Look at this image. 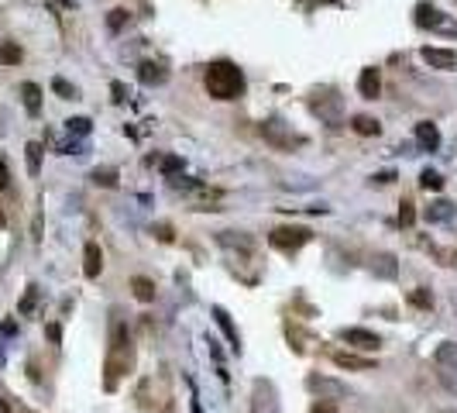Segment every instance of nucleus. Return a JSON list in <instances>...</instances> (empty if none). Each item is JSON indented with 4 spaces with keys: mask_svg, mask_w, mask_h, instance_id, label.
<instances>
[{
    "mask_svg": "<svg viewBox=\"0 0 457 413\" xmlns=\"http://www.w3.org/2000/svg\"><path fill=\"white\" fill-rule=\"evenodd\" d=\"M100 272H103V252H100L96 241H87V248H83V276L96 279Z\"/></svg>",
    "mask_w": 457,
    "mask_h": 413,
    "instance_id": "ddd939ff",
    "label": "nucleus"
},
{
    "mask_svg": "<svg viewBox=\"0 0 457 413\" xmlns=\"http://www.w3.org/2000/svg\"><path fill=\"white\" fill-rule=\"evenodd\" d=\"M310 110L323 124H330V128H341L344 124V100L337 97V90H316L313 100H310Z\"/></svg>",
    "mask_w": 457,
    "mask_h": 413,
    "instance_id": "20e7f679",
    "label": "nucleus"
},
{
    "mask_svg": "<svg viewBox=\"0 0 457 413\" xmlns=\"http://www.w3.org/2000/svg\"><path fill=\"white\" fill-rule=\"evenodd\" d=\"M38 304V286H28V293L21 297V304H17V313H31Z\"/></svg>",
    "mask_w": 457,
    "mask_h": 413,
    "instance_id": "72a5a7b5",
    "label": "nucleus"
},
{
    "mask_svg": "<svg viewBox=\"0 0 457 413\" xmlns=\"http://www.w3.org/2000/svg\"><path fill=\"white\" fill-rule=\"evenodd\" d=\"M420 186L430 193V190H444V176L440 173H433V169H423L420 173Z\"/></svg>",
    "mask_w": 457,
    "mask_h": 413,
    "instance_id": "c85d7f7f",
    "label": "nucleus"
},
{
    "mask_svg": "<svg viewBox=\"0 0 457 413\" xmlns=\"http://www.w3.org/2000/svg\"><path fill=\"white\" fill-rule=\"evenodd\" d=\"M399 224L402 227H413L416 224V206H413V200H402L399 204Z\"/></svg>",
    "mask_w": 457,
    "mask_h": 413,
    "instance_id": "473e14b6",
    "label": "nucleus"
},
{
    "mask_svg": "<svg viewBox=\"0 0 457 413\" xmlns=\"http://www.w3.org/2000/svg\"><path fill=\"white\" fill-rule=\"evenodd\" d=\"M440 413H457V410H440Z\"/></svg>",
    "mask_w": 457,
    "mask_h": 413,
    "instance_id": "c03bdc74",
    "label": "nucleus"
},
{
    "mask_svg": "<svg viewBox=\"0 0 457 413\" xmlns=\"http://www.w3.org/2000/svg\"><path fill=\"white\" fill-rule=\"evenodd\" d=\"M42 141H28L24 145V159H28V176H38L42 173Z\"/></svg>",
    "mask_w": 457,
    "mask_h": 413,
    "instance_id": "412c9836",
    "label": "nucleus"
},
{
    "mask_svg": "<svg viewBox=\"0 0 457 413\" xmlns=\"http://www.w3.org/2000/svg\"><path fill=\"white\" fill-rule=\"evenodd\" d=\"M358 94H361L365 100H375V97L382 94V73H378L375 66L361 69V76H358Z\"/></svg>",
    "mask_w": 457,
    "mask_h": 413,
    "instance_id": "9b49d317",
    "label": "nucleus"
},
{
    "mask_svg": "<svg viewBox=\"0 0 457 413\" xmlns=\"http://www.w3.org/2000/svg\"><path fill=\"white\" fill-rule=\"evenodd\" d=\"M45 334H48V341H52V344H59V341H62V327H59V324H48V327H45Z\"/></svg>",
    "mask_w": 457,
    "mask_h": 413,
    "instance_id": "4c0bfd02",
    "label": "nucleus"
},
{
    "mask_svg": "<svg viewBox=\"0 0 457 413\" xmlns=\"http://www.w3.org/2000/svg\"><path fill=\"white\" fill-rule=\"evenodd\" d=\"M310 238H313L310 227H292V224H285V227H275L272 234H269V245L278 248V252H299Z\"/></svg>",
    "mask_w": 457,
    "mask_h": 413,
    "instance_id": "39448f33",
    "label": "nucleus"
},
{
    "mask_svg": "<svg viewBox=\"0 0 457 413\" xmlns=\"http://www.w3.org/2000/svg\"><path fill=\"white\" fill-rule=\"evenodd\" d=\"M155 234H159V241H172V227H169V224H159Z\"/></svg>",
    "mask_w": 457,
    "mask_h": 413,
    "instance_id": "ea45409f",
    "label": "nucleus"
},
{
    "mask_svg": "<svg viewBox=\"0 0 457 413\" xmlns=\"http://www.w3.org/2000/svg\"><path fill=\"white\" fill-rule=\"evenodd\" d=\"M159 169H162V176L172 179V176L183 173V159H179V155H162V159H159Z\"/></svg>",
    "mask_w": 457,
    "mask_h": 413,
    "instance_id": "cd10ccee",
    "label": "nucleus"
},
{
    "mask_svg": "<svg viewBox=\"0 0 457 413\" xmlns=\"http://www.w3.org/2000/svg\"><path fill=\"white\" fill-rule=\"evenodd\" d=\"M0 413H14V407H10V403H7L3 396H0Z\"/></svg>",
    "mask_w": 457,
    "mask_h": 413,
    "instance_id": "79ce46f5",
    "label": "nucleus"
},
{
    "mask_svg": "<svg viewBox=\"0 0 457 413\" xmlns=\"http://www.w3.org/2000/svg\"><path fill=\"white\" fill-rule=\"evenodd\" d=\"M66 131L83 138V134H90V131H93V121H90V117H69V121H66Z\"/></svg>",
    "mask_w": 457,
    "mask_h": 413,
    "instance_id": "c756f323",
    "label": "nucleus"
},
{
    "mask_svg": "<svg viewBox=\"0 0 457 413\" xmlns=\"http://www.w3.org/2000/svg\"><path fill=\"white\" fill-rule=\"evenodd\" d=\"M217 241H220L224 248H238V252H251V248H255V241H251L244 231H220Z\"/></svg>",
    "mask_w": 457,
    "mask_h": 413,
    "instance_id": "a211bd4d",
    "label": "nucleus"
},
{
    "mask_svg": "<svg viewBox=\"0 0 457 413\" xmlns=\"http://www.w3.org/2000/svg\"><path fill=\"white\" fill-rule=\"evenodd\" d=\"M10 186V169H7V162L0 159V190H7Z\"/></svg>",
    "mask_w": 457,
    "mask_h": 413,
    "instance_id": "58836bf2",
    "label": "nucleus"
},
{
    "mask_svg": "<svg viewBox=\"0 0 457 413\" xmlns=\"http://www.w3.org/2000/svg\"><path fill=\"white\" fill-rule=\"evenodd\" d=\"M416 24L420 28H433V31H444V35H454L457 38V21H447L444 17V10L440 7H433V3H416Z\"/></svg>",
    "mask_w": 457,
    "mask_h": 413,
    "instance_id": "423d86ee",
    "label": "nucleus"
},
{
    "mask_svg": "<svg viewBox=\"0 0 457 413\" xmlns=\"http://www.w3.org/2000/svg\"><path fill=\"white\" fill-rule=\"evenodd\" d=\"M131 21V14H127V7H114V10H107V28L117 35V31H124V24Z\"/></svg>",
    "mask_w": 457,
    "mask_h": 413,
    "instance_id": "a878e982",
    "label": "nucleus"
},
{
    "mask_svg": "<svg viewBox=\"0 0 457 413\" xmlns=\"http://www.w3.org/2000/svg\"><path fill=\"white\" fill-rule=\"evenodd\" d=\"M262 138L272 145V148H278V152H292V148H299L306 138L303 134H296L282 117H269V121H262Z\"/></svg>",
    "mask_w": 457,
    "mask_h": 413,
    "instance_id": "7ed1b4c3",
    "label": "nucleus"
},
{
    "mask_svg": "<svg viewBox=\"0 0 457 413\" xmlns=\"http://www.w3.org/2000/svg\"><path fill=\"white\" fill-rule=\"evenodd\" d=\"M213 320L220 324V331L227 334V341H231V348L234 351H241V334H238V327H234V320H231V313L224 307H213Z\"/></svg>",
    "mask_w": 457,
    "mask_h": 413,
    "instance_id": "f3484780",
    "label": "nucleus"
},
{
    "mask_svg": "<svg viewBox=\"0 0 457 413\" xmlns=\"http://www.w3.org/2000/svg\"><path fill=\"white\" fill-rule=\"evenodd\" d=\"M21 97H24V110L35 117V114H42V90H38V83H24L21 87Z\"/></svg>",
    "mask_w": 457,
    "mask_h": 413,
    "instance_id": "aec40b11",
    "label": "nucleus"
},
{
    "mask_svg": "<svg viewBox=\"0 0 457 413\" xmlns=\"http://www.w3.org/2000/svg\"><path fill=\"white\" fill-rule=\"evenodd\" d=\"M371 272H375V276H382V279H395L399 265H395V258H392V255H378V258L371 262Z\"/></svg>",
    "mask_w": 457,
    "mask_h": 413,
    "instance_id": "5701e85b",
    "label": "nucleus"
},
{
    "mask_svg": "<svg viewBox=\"0 0 457 413\" xmlns=\"http://www.w3.org/2000/svg\"><path fill=\"white\" fill-rule=\"evenodd\" d=\"M310 413H337V403H327V400H316Z\"/></svg>",
    "mask_w": 457,
    "mask_h": 413,
    "instance_id": "c9c22d12",
    "label": "nucleus"
},
{
    "mask_svg": "<svg viewBox=\"0 0 457 413\" xmlns=\"http://www.w3.org/2000/svg\"><path fill=\"white\" fill-rule=\"evenodd\" d=\"M392 179H395V173H392V169H385V173H375V176H371V183H378V186H385V183H392Z\"/></svg>",
    "mask_w": 457,
    "mask_h": 413,
    "instance_id": "e433bc0d",
    "label": "nucleus"
},
{
    "mask_svg": "<svg viewBox=\"0 0 457 413\" xmlns=\"http://www.w3.org/2000/svg\"><path fill=\"white\" fill-rule=\"evenodd\" d=\"M454 213H457V206L451 204V200H437V204L427 206V220H430V224H444V220H451Z\"/></svg>",
    "mask_w": 457,
    "mask_h": 413,
    "instance_id": "6ab92c4d",
    "label": "nucleus"
},
{
    "mask_svg": "<svg viewBox=\"0 0 457 413\" xmlns=\"http://www.w3.org/2000/svg\"><path fill=\"white\" fill-rule=\"evenodd\" d=\"M138 80H141L145 87H162V83L169 80V69H165L162 62H141V66H138Z\"/></svg>",
    "mask_w": 457,
    "mask_h": 413,
    "instance_id": "2eb2a0df",
    "label": "nucleus"
},
{
    "mask_svg": "<svg viewBox=\"0 0 457 413\" xmlns=\"http://www.w3.org/2000/svg\"><path fill=\"white\" fill-rule=\"evenodd\" d=\"M0 331H3V334H14V331H17V324H14V320H3V324H0Z\"/></svg>",
    "mask_w": 457,
    "mask_h": 413,
    "instance_id": "a19ab883",
    "label": "nucleus"
},
{
    "mask_svg": "<svg viewBox=\"0 0 457 413\" xmlns=\"http://www.w3.org/2000/svg\"><path fill=\"white\" fill-rule=\"evenodd\" d=\"M21 59H24V52H21L17 42H0V62L3 66H17Z\"/></svg>",
    "mask_w": 457,
    "mask_h": 413,
    "instance_id": "393cba45",
    "label": "nucleus"
},
{
    "mask_svg": "<svg viewBox=\"0 0 457 413\" xmlns=\"http://www.w3.org/2000/svg\"><path fill=\"white\" fill-rule=\"evenodd\" d=\"M251 413H278L275 386L269 379H258V383H255V407H251Z\"/></svg>",
    "mask_w": 457,
    "mask_h": 413,
    "instance_id": "6e6552de",
    "label": "nucleus"
},
{
    "mask_svg": "<svg viewBox=\"0 0 457 413\" xmlns=\"http://www.w3.org/2000/svg\"><path fill=\"white\" fill-rule=\"evenodd\" d=\"M433 362H437V369H440V376H447V372H457V341H444L437 351H433Z\"/></svg>",
    "mask_w": 457,
    "mask_h": 413,
    "instance_id": "4468645a",
    "label": "nucleus"
},
{
    "mask_svg": "<svg viewBox=\"0 0 457 413\" xmlns=\"http://www.w3.org/2000/svg\"><path fill=\"white\" fill-rule=\"evenodd\" d=\"M192 413H203L199 410V400H192Z\"/></svg>",
    "mask_w": 457,
    "mask_h": 413,
    "instance_id": "37998d69",
    "label": "nucleus"
},
{
    "mask_svg": "<svg viewBox=\"0 0 457 413\" xmlns=\"http://www.w3.org/2000/svg\"><path fill=\"white\" fill-rule=\"evenodd\" d=\"M134 365V351H131V337H127V327L120 320H114V334H110V355H107V389L114 393L117 389V376L131 372Z\"/></svg>",
    "mask_w": 457,
    "mask_h": 413,
    "instance_id": "f03ea898",
    "label": "nucleus"
},
{
    "mask_svg": "<svg viewBox=\"0 0 457 413\" xmlns=\"http://www.w3.org/2000/svg\"><path fill=\"white\" fill-rule=\"evenodd\" d=\"M330 358H334V365H341V369H355V372H375V362H371V358H358V355H351V351H334Z\"/></svg>",
    "mask_w": 457,
    "mask_h": 413,
    "instance_id": "dca6fc26",
    "label": "nucleus"
},
{
    "mask_svg": "<svg viewBox=\"0 0 457 413\" xmlns=\"http://www.w3.org/2000/svg\"><path fill=\"white\" fill-rule=\"evenodd\" d=\"M306 389H310L313 396L327 400V403H334V400H344V396H348V386H344V383H337V379H330V376H316V372H310V376H306Z\"/></svg>",
    "mask_w": 457,
    "mask_h": 413,
    "instance_id": "0eeeda50",
    "label": "nucleus"
},
{
    "mask_svg": "<svg viewBox=\"0 0 457 413\" xmlns=\"http://www.w3.org/2000/svg\"><path fill=\"white\" fill-rule=\"evenodd\" d=\"M96 186H107V190H114L117 183H120V176H117V169H93V176H90Z\"/></svg>",
    "mask_w": 457,
    "mask_h": 413,
    "instance_id": "bb28decb",
    "label": "nucleus"
},
{
    "mask_svg": "<svg viewBox=\"0 0 457 413\" xmlns=\"http://www.w3.org/2000/svg\"><path fill=\"white\" fill-rule=\"evenodd\" d=\"M416 145H420L423 152H437V148H440V131H437L433 121H420V124H416Z\"/></svg>",
    "mask_w": 457,
    "mask_h": 413,
    "instance_id": "f8f14e48",
    "label": "nucleus"
},
{
    "mask_svg": "<svg viewBox=\"0 0 457 413\" xmlns=\"http://www.w3.org/2000/svg\"><path fill=\"white\" fill-rule=\"evenodd\" d=\"M351 128H355V134H361V138H371V134L382 131V124H378L375 117H368V114H358V117L351 121Z\"/></svg>",
    "mask_w": 457,
    "mask_h": 413,
    "instance_id": "b1692460",
    "label": "nucleus"
},
{
    "mask_svg": "<svg viewBox=\"0 0 457 413\" xmlns=\"http://www.w3.org/2000/svg\"><path fill=\"white\" fill-rule=\"evenodd\" d=\"M110 94H114V100L117 103L127 100V87H124V83H110Z\"/></svg>",
    "mask_w": 457,
    "mask_h": 413,
    "instance_id": "f704fd0d",
    "label": "nucleus"
},
{
    "mask_svg": "<svg viewBox=\"0 0 457 413\" xmlns=\"http://www.w3.org/2000/svg\"><path fill=\"white\" fill-rule=\"evenodd\" d=\"M131 290H134V297H138L141 304H152V300H155V283H152L148 276H134V279H131Z\"/></svg>",
    "mask_w": 457,
    "mask_h": 413,
    "instance_id": "4be33fe9",
    "label": "nucleus"
},
{
    "mask_svg": "<svg viewBox=\"0 0 457 413\" xmlns=\"http://www.w3.org/2000/svg\"><path fill=\"white\" fill-rule=\"evenodd\" d=\"M0 224H3V213H0Z\"/></svg>",
    "mask_w": 457,
    "mask_h": 413,
    "instance_id": "a18cd8bd",
    "label": "nucleus"
},
{
    "mask_svg": "<svg viewBox=\"0 0 457 413\" xmlns=\"http://www.w3.org/2000/svg\"><path fill=\"white\" fill-rule=\"evenodd\" d=\"M203 83H206V94L213 100H238L244 94V73L227 59L210 62L206 73H203Z\"/></svg>",
    "mask_w": 457,
    "mask_h": 413,
    "instance_id": "f257e3e1",
    "label": "nucleus"
},
{
    "mask_svg": "<svg viewBox=\"0 0 457 413\" xmlns=\"http://www.w3.org/2000/svg\"><path fill=\"white\" fill-rule=\"evenodd\" d=\"M409 304H413V307H420V310H430V307H433V293L420 286V290H413V293H409Z\"/></svg>",
    "mask_w": 457,
    "mask_h": 413,
    "instance_id": "2f4dec72",
    "label": "nucleus"
},
{
    "mask_svg": "<svg viewBox=\"0 0 457 413\" xmlns=\"http://www.w3.org/2000/svg\"><path fill=\"white\" fill-rule=\"evenodd\" d=\"M52 90H55L62 100H76V97H80V94H76V87H73L69 80H62V76H55V80H52Z\"/></svg>",
    "mask_w": 457,
    "mask_h": 413,
    "instance_id": "7c9ffc66",
    "label": "nucleus"
},
{
    "mask_svg": "<svg viewBox=\"0 0 457 413\" xmlns=\"http://www.w3.org/2000/svg\"><path fill=\"white\" fill-rule=\"evenodd\" d=\"M423 62L430 66V69H454L457 66V52L451 49H423Z\"/></svg>",
    "mask_w": 457,
    "mask_h": 413,
    "instance_id": "9d476101",
    "label": "nucleus"
},
{
    "mask_svg": "<svg viewBox=\"0 0 457 413\" xmlns=\"http://www.w3.org/2000/svg\"><path fill=\"white\" fill-rule=\"evenodd\" d=\"M341 337H344L348 344L361 348V351H375V348L382 344V337H378L375 331H365V327H344V331H341Z\"/></svg>",
    "mask_w": 457,
    "mask_h": 413,
    "instance_id": "1a4fd4ad",
    "label": "nucleus"
}]
</instances>
